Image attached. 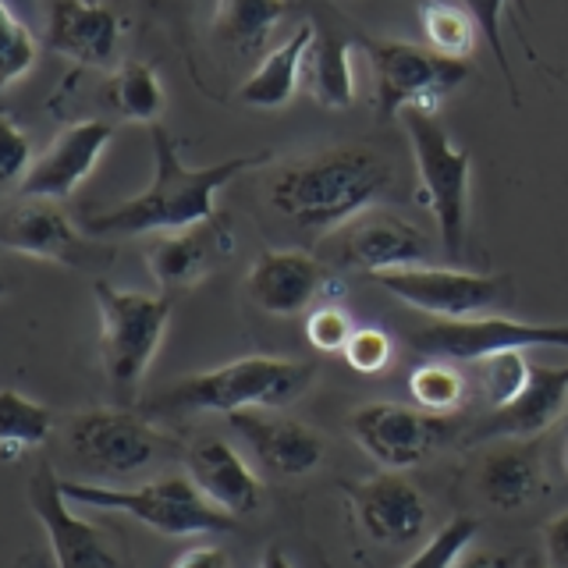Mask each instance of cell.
<instances>
[{
  "label": "cell",
  "instance_id": "cell-43",
  "mask_svg": "<svg viewBox=\"0 0 568 568\" xmlns=\"http://www.w3.org/2000/svg\"><path fill=\"white\" fill-rule=\"evenodd\" d=\"M8 4H14V0H8ZM89 4H103V0H89Z\"/></svg>",
  "mask_w": 568,
  "mask_h": 568
},
{
  "label": "cell",
  "instance_id": "cell-21",
  "mask_svg": "<svg viewBox=\"0 0 568 568\" xmlns=\"http://www.w3.org/2000/svg\"><path fill=\"white\" fill-rule=\"evenodd\" d=\"M185 469L189 479L213 508H221L231 519L253 515L260 508L263 487L253 473V466L231 448L221 437H200L189 444L185 452Z\"/></svg>",
  "mask_w": 568,
  "mask_h": 568
},
{
  "label": "cell",
  "instance_id": "cell-18",
  "mask_svg": "<svg viewBox=\"0 0 568 568\" xmlns=\"http://www.w3.org/2000/svg\"><path fill=\"white\" fill-rule=\"evenodd\" d=\"M331 274L316 256L302 248H266L260 260L248 266L245 292L256 302V310L271 316H295L320 302V288Z\"/></svg>",
  "mask_w": 568,
  "mask_h": 568
},
{
  "label": "cell",
  "instance_id": "cell-44",
  "mask_svg": "<svg viewBox=\"0 0 568 568\" xmlns=\"http://www.w3.org/2000/svg\"><path fill=\"white\" fill-rule=\"evenodd\" d=\"M523 568H540V565H532V561H526V565H523Z\"/></svg>",
  "mask_w": 568,
  "mask_h": 568
},
{
  "label": "cell",
  "instance_id": "cell-33",
  "mask_svg": "<svg viewBox=\"0 0 568 568\" xmlns=\"http://www.w3.org/2000/svg\"><path fill=\"white\" fill-rule=\"evenodd\" d=\"M40 58V43L29 32V26L14 14V8L0 4V68H4V85H14Z\"/></svg>",
  "mask_w": 568,
  "mask_h": 568
},
{
  "label": "cell",
  "instance_id": "cell-37",
  "mask_svg": "<svg viewBox=\"0 0 568 568\" xmlns=\"http://www.w3.org/2000/svg\"><path fill=\"white\" fill-rule=\"evenodd\" d=\"M0 129H4V156H0V178H4V185H14L22 182L32 168V146H29V135L22 132V124H18L11 114H4L0 121Z\"/></svg>",
  "mask_w": 568,
  "mask_h": 568
},
{
  "label": "cell",
  "instance_id": "cell-30",
  "mask_svg": "<svg viewBox=\"0 0 568 568\" xmlns=\"http://www.w3.org/2000/svg\"><path fill=\"white\" fill-rule=\"evenodd\" d=\"M408 395L423 408V413L434 416H452L455 408L466 405L469 398V381L455 369V363H423L408 373Z\"/></svg>",
  "mask_w": 568,
  "mask_h": 568
},
{
  "label": "cell",
  "instance_id": "cell-26",
  "mask_svg": "<svg viewBox=\"0 0 568 568\" xmlns=\"http://www.w3.org/2000/svg\"><path fill=\"white\" fill-rule=\"evenodd\" d=\"M288 0H217L213 29L239 53H256L266 47L277 22L288 14Z\"/></svg>",
  "mask_w": 568,
  "mask_h": 568
},
{
  "label": "cell",
  "instance_id": "cell-5",
  "mask_svg": "<svg viewBox=\"0 0 568 568\" xmlns=\"http://www.w3.org/2000/svg\"><path fill=\"white\" fill-rule=\"evenodd\" d=\"M93 295L100 310V363L106 384L121 402H132L171 324V295L114 288L106 281L93 284Z\"/></svg>",
  "mask_w": 568,
  "mask_h": 568
},
{
  "label": "cell",
  "instance_id": "cell-42",
  "mask_svg": "<svg viewBox=\"0 0 568 568\" xmlns=\"http://www.w3.org/2000/svg\"><path fill=\"white\" fill-rule=\"evenodd\" d=\"M565 473H568V440H565Z\"/></svg>",
  "mask_w": 568,
  "mask_h": 568
},
{
  "label": "cell",
  "instance_id": "cell-23",
  "mask_svg": "<svg viewBox=\"0 0 568 568\" xmlns=\"http://www.w3.org/2000/svg\"><path fill=\"white\" fill-rule=\"evenodd\" d=\"M313 32L316 26H298L288 40L266 53L253 68V75L239 85V100L245 106H256V111H281V106H288L302 85V64H306Z\"/></svg>",
  "mask_w": 568,
  "mask_h": 568
},
{
  "label": "cell",
  "instance_id": "cell-38",
  "mask_svg": "<svg viewBox=\"0 0 568 568\" xmlns=\"http://www.w3.org/2000/svg\"><path fill=\"white\" fill-rule=\"evenodd\" d=\"M544 568H568V511L544 526Z\"/></svg>",
  "mask_w": 568,
  "mask_h": 568
},
{
  "label": "cell",
  "instance_id": "cell-20",
  "mask_svg": "<svg viewBox=\"0 0 568 568\" xmlns=\"http://www.w3.org/2000/svg\"><path fill=\"white\" fill-rule=\"evenodd\" d=\"M121 18L89 0H47V47L85 68H111L118 58Z\"/></svg>",
  "mask_w": 568,
  "mask_h": 568
},
{
  "label": "cell",
  "instance_id": "cell-41",
  "mask_svg": "<svg viewBox=\"0 0 568 568\" xmlns=\"http://www.w3.org/2000/svg\"><path fill=\"white\" fill-rule=\"evenodd\" d=\"M260 568H295V565H292V558L284 555V550H281L277 544H271V547L263 550V558H260Z\"/></svg>",
  "mask_w": 568,
  "mask_h": 568
},
{
  "label": "cell",
  "instance_id": "cell-4",
  "mask_svg": "<svg viewBox=\"0 0 568 568\" xmlns=\"http://www.w3.org/2000/svg\"><path fill=\"white\" fill-rule=\"evenodd\" d=\"M61 490L71 505L121 511L129 519L150 526L160 537H206V532H227L239 526V519L213 508L189 476H160L142 487L61 479Z\"/></svg>",
  "mask_w": 568,
  "mask_h": 568
},
{
  "label": "cell",
  "instance_id": "cell-1",
  "mask_svg": "<svg viewBox=\"0 0 568 568\" xmlns=\"http://www.w3.org/2000/svg\"><path fill=\"white\" fill-rule=\"evenodd\" d=\"M153 139V182L132 200L111 210H100L85 221V231L97 239H132V235H178L217 217V192L239 174L263 168L274 153H242L217 160L206 168H185L178 142L164 124H150Z\"/></svg>",
  "mask_w": 568,
  "mask_h": 568
},
{
  "label": "cell",
  "instance_id": "cell-15",
  "mask_svg": "<svg viewBox=\"0 0 568 568\" xmlns=\"http://www.w3.org/2000/svg\"><path fill=\"white\" fill-rule=\"evenodd\" d=\"M348 505L359 529L373 544L384 547L416 544L426 532V523H430L423 494L402 473H387V469L352 484Z\"/></svg>",
  "mask_w": 568,
  "mask_h": 568
},
{
  "label": "cell",
  "instance_id": "cell-19",
  "mask_svg": "<svg viewBox=\"0 0 568 568\" xmlns=\"http://www.w3.org/2000/svg\"><path fill=\"white\" fill-rule=\"evenodd\" d=\"M231 245H235V239H231V224L224 217L178 231V235H156L146 253V263L160 295H174L210 277L213 266L231 256Z\"/></svg>",
  "mask_w": 568,
  "mask_h": 568
},
{
  "label": "cell",
  "instance_id": "cell-39",
  "mask_svg": "<svg viewBox=\"0 0 568 568\" xmlns=\"http://www.w3.org/2000/svg\"><path fill=\"white\" fill-rule=\"evenodd\" d=\"M174 568H231V561L221 547L200 544V547H189L185 555L174 561Z\"/></svg>",
  "mask_w": 568,
  "mask_h": 568
},
{
  "label": "cell",
  "instance_id": "cell-7",
  "mask_svg": "<svg viewBox=\"0 0 568 568\" xmlns=\"http://www.w3.org/2000/svg\"><path fill=\"white\" fill-rule=\"evenodd\" d=\"M377 79V118L390 121L405 111L437 114L444 97L469 79V61L440 58L430 47L405 40H363Z\"/></svg>",
  "mask_w": 568,
  "mask_h": 568
},
{
  "label": "cell",
  "instance_id": "cell-9",
  "mask_svg": "<svg viewBox=\"0 0 568 568\" xmlns=\"http://www.w3.org/2000/svg\"><path fill=\"white\" fill-rule=\"evenodd\" d=\"M164 448V434L129 408H93L71 419L68 426V452L85 473L100 479L135 476Z\"/></svg>",
  "mask_w": 568,
  "mask_h": 568
},
{
  "label": "cell",
  "instance_id": "cell-11",
  "mask_svg": "<svg viewBox=\"0 0 568 568\" xmlns=\"http://www.w3.org/2000/svg\"><path fill=\"white\" fill-rule=\"evenodd\" d=\"M387 295L405 302L408 310H419L430 320H469L487 316L490 310L505 306L511 288L508 281L494 274L455 271V266H405L373 277Z\"/></svg>",
  "mask_w": 568,
  "mask_h": 568
},
{
  "label": "cell",
  "instance_id": "cell-24",
  "mask_svg": "<svg viewBox=\"0 0 568 568\" xmlns=\"http://www.w3.org/2000/svg\"><path fill=\"white\" fill-rule=\"evenodd\" d=\"M302 89L327 111H348L355 103L352 40L316 26L313 43L306 50V64H302Z\"/></svg>",
  "mask_w": 568,
  "mask_h": 568
},
{
  "label": "cell",
  "instance_id": "cell-2",
  "mask_svg": "<svg viewBox=\"0 0 568 568\" xmlns=\"http://www.w3.org/2000/svg\"><path fill=\"white\" fill-rule=\"evenodd\" d=\"M390 182L395 174L377 150L334 146L281 168L271 182V206L310 235H327L373 210Z\"/></svg>",
  "mask_w": 568,
  "mask_h": 568
},
{
  "label": "cell",
  "instance_id": "cell-12",
  "mask_svg": "<svg viewBox=\"0 0 568 568\" xmlns=\"http://www.w3.org/2000/svg\"><path fill=\"white\" fill-rule=\"evenodd\" d=\"M26 501L36 523L47 532L50 555L58 568H121L114 547L106 544L103 532L93 523H85L82 515H75V508H71L61 490V476H53L50 466H40L32 473Z\"/></svg>",
  "mask_w": 568,
  "mask_h": 568
},
{
  "label": "cell",
  "instance_id": "cell-31",
  "mask_svg": "<svg viewBox=\"0 0 568 568\" xmlns=\"http://www.w3.org/2000/svg\"><path fill=\"white\" fill-rule=\"evenodd\" d=\"M532 369L537 366H529L523 352H501V355H490V359L479 363L476 384H479V398H484L487 413L505 408L519 398L532 381Z\"/></svg>",
  "mask_w": 568,
  "mask_h": 568
},
{
  "label": "cell",
  "instance_id": "cell-3",
  "mask_svg": "<svg viewBox=\"0 0 568 568\" xmlns=\"http://www.w3.org/2000/svg\"><path fill=\"white\" fill-rule=\"evenodd\" d=\"M316 381L313 363L281 355H242L235 363L213 366L178 381L164 395L146 402V416H192V413H248L281 408L302 398Z\"/></svg>",
  "mask_w": 568,
  "mask_h": 568
},
{
  "label": "cell",
  "instance_id": "cell-27",
  "mask_svg": "<svg viewBox=\"0 0 568 568\" xmlns=\"http://www.w3.org/2000/svg\"><path fill=\"white\" fill-rule=\"evenodd\" d=\"M53 434V413L47 405L26 398L22 390H0V458L18 462Z\"/></svg>",
  "mask_w": 568,
  "mask_h": 568
},
{
  "label": "cell",
  "instance_id": "cell-36",
  "mask_svg": "<svg viewBox=\"0 0 568 568\" xmlns=\"http://www.w3.org/2000/svg\"><path fill=\"white\" fill-rule=\"evenodd\" d=\"M473 18H476V26L479 32H484V40L494 53V61L497 68H501V75L511 89V97L519 100V93H515V79H511V64H508V53H505V40H501V22H505V11L511 8V0H462Z\"/></svg>",
  "mask_w": 568,
  "mask_h": 568
},
{
  "label": "cell",
  "instance_id": "cell-25",
  "mask_svg": "<svg viewBox=\"0 0 568 568\" xmlns=\"http://www.w3.org/2000/svg\"><path fill=\"white\" fill-rule=\"evenodd\" d=\"M544 490V476L537 458L526 448H497L479 466V494L497 511H519Z\"/></svg>",
  "mask_w": 568,
  "mask_h": 568
},
{
  "label": "cell",
  "instance_id": "cell-22",
  "mask_svg": "<svg viewBox=\"0 0 568 568\" xmlns=\"http://www.w3.org/2000/svg\"><path fill=\"white\" fill-rule=\"evenodd\" d=\"M568 405V366H540L519 398L505 408H494L476 423L469 444L476 440H529L550 430Z\"/></svg>",
  "mask_w": 568,
  "mask_h": 568
},
{
  "label": "cell",
  "instance_id": "cell-32",
  "mask_svg": "<svg viewBox=\"0 0 568 568\" xmlns=\"http://www.w3.org/2000/svg\"><path fill=\"white\" fill-rule=\"evenodd\" d=\"M476 532H479V523L469 519V515H458V519L444 523L402 568H455L469 555Z\"/></svg>",
  "mask_w": 568,
  "mask_h": 568
},
{
  "label": "cell",
  "instance_id": "cell-14",
  "mask_svg": "<svg viewBox=\"0 0 568 568\" xmlns=\"http://www.w3.org/2000/svg\"><path fill=\"white\" fill-rule=\"evenodd\" d=\"M114 139V124L100 118H85L68 124L58 139L32 160L29 174L18 182V195L22 200H53L61 203L68 195H75V189L97 171L100 156L106 153Z\"/></svg>",
  "mask_w": 568,
  "mask_h": 568
},
{
  "label": "cell",
  "instance_id": "cell-8",
  "mask_svg": "<svg viewBox=\"0 0 568 568\" xmlns=\"http://www.w3.org/2000/svg\"><path fill=\"white\" fill-rule=\"evenodd\" d=\"M408 348L437 363H484L501 352L526 348H568V324H526L511 316H469V320H426L408 331Z\"/></svg>",
  "mask_w": 568,
  "mask_h": 568
},
{
  "label": "cell",
  "instance_id": "cell-10",
  "mask_svg": "<svg viewBox=\"0 0 568 568\" xmlns=\"http://www.w3.org/2000/svg\"><path fill=\"white\" fill-rule=\"evenodd\" d=\"M355 444L387 473H405L448 444L458 426L452 416H434L398 402H369L348 419Z\"/></svg>",
  "mask_w": 568,
  "mask_h": 568
},
{
  "label": "cell",
  "instance_id": "cell-34",
  "mask_svg": "<svg viewBox=\"0 0 568 568\" xmlns=\"http://www.w3.org/2000/svg\"><path fill=\"white\" fill-rule=\"evenodd\" d=\"M352 334H355V324L342 306H316L306 316V342L324 355L345 352Z\"/></svg>",
  "mask_w": 568,
  "mask_h": 568
},
{
  "label": "cell",
  "instance_id": "cell-29",
  "mask_svg": "<svg viewBox=\"0 0 568 568\" xmlns=\"http://www.w3.org/2000/svg\"><path fill=\"white\" fill-rule=\"evenodd\" d=\"M106 103H111L114 114L124 121L156 124V118L164 114V106H168V97L150 64L124 61L111 75V82H106Z\"/></svg>",
  "mask_w": 568,
  "mask_h": 568
},
{
  "label": "cell",
  "instance_id": "cell-35",
  "mask_svg": "<svg viewBox=\"0 0 568 568\" xmlns=\"http://www.w3.org/2000/svg\"><path fill=\"white\" fill-rule=\"evenodd\" d=\"M342 355L355 373H381L387 369L390 355H395V342L381 327H355Z\"/></svg>",
  "mask_w": 568,
  "mask_h": 568
},
{
  "label": "cell",
  "instance_id": "cell-6",
  "mask_svg": "<svg viewBox=\"0 0 568 568\" xmlns=\"http://www.w3.org/2000/svg\"><path fill=\"white\" fill-rule=\"evenodd\" d=\"M402 124L408 132V146H413V160H416L419 203L434 213L444 256L458 260L469 224V174H473L469 150L455 146L448 129L437 121V114L405 111Z\"/></svg>",
  "mask_w": 568,
  "mask_h": 568
},
{
  "label": "cell",
  "instance_id": "cell-40",
  "mask_svg": "<svg viewBox=\"0 0 568 568\" xmlns=\"http://www.w3.org/2000/svg\"><path fill=\"white\" fill-rule=\"evenodd\" d=\"M523 558L501 555V550H469L455 568H523Z\"/></svg>",
  "mask_w": 568,
  "mask_h": 568
},
{
  "label": "cell",
  "instance_id": "cell-16",
  "mask_svg": "<svg viewBox=\"0 0 568 568\" xmlns=\"http://www.w3.org/2000/svg\"><path fill=\"white\" fill-rule=\"evenodd\" d=\"M227 423L245 440V448L253 452L260 469H266L271 476L295 479L313 473L324 462V437L292 416H277L271 408H248V413L227 416Z\"/></svg>",
  "mask_w": 568,
  "mask_h": 568
},
{
  "label": "cell",
  "instance_id": "cell-17",
  "mask_svg": "<svg viewBox=\"0 0 568 568\" xmlns=\"http://www.w3.org/2000/svg\"><path fill=\"white\" fill-rule=\"evenodd\" d=\"M0 242L8 253L29 256V260H47L61 266H82L93 253L71 217L53 200H22L4 210V224H0Z\"/></svg>",
  "mask_w": 568,
  "mask_h": 568
},
{
  "label": "cell",
  "instance_id": "cell-28",
  "mask_svg": "<svg viewBox=\"0 0 568 568\" xmlns=\"http://www.w3.org/2000/svg\"><path fill=\"white\" fill-rule=\"evenodd\" d=\"M419 29H423L426 47L452 61H469L479 36H484L473 11L466 4H452V0H423Z\"/></svg>",
  "mask_w": 568,
  "mask_h": 568
},
{
  "label": "cell",
  "instance_id": "cell-13",
  "mask_svg": "<svg viewBox=\"0 0 568 568\" xmlns=\"http://www.w3.org/2000/svg\"><path fill=\"white\" fill-rule=\"evenodd\" d=\"M430 260L434 242L426 239V231L387 210H366L337 235V263L369 277L405 271V266H426Z\"/></svg>",
  "mask_w": 568,
  "mask_h": 568
}]
</instances>
